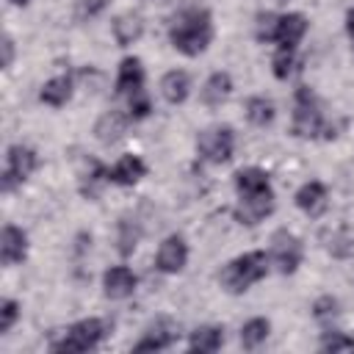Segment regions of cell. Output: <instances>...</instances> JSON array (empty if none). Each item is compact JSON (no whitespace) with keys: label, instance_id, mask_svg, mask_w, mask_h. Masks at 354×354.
<instances>
[{"label":"cell","instance_id":"ba28073f","mask_svg":"<svg viewBox=\"0 0 354 354\" xmlns=\"http://www.w3.org/2000/svg\"><path fill=\"white\" fill-rule=\"evenodd\" d=\"M274 213V191L266 194H252V196H238L235 205V218L246 227H254L260 221H266Z\"/></svg>","mask_w":354,"mask_h":354},{"label":"cell","instance_id":"4fadbf2b","mask_svg":"<svg viewBox=\"0 0 354 354\" xmlns=\"http://www.w3.org/2000/svg\"><path fill=\"white\" fill-rule=\"evenodd\" d=\"M147 174V163L141 160V155H122L111 169H108V183H116V185H136L141 177Z\"/></svg>","mask_w":354,"mask_h":354},{"label":"cell","instance_id":"52a82bcc","mask_svg":"<svg viewBox=\"0 0 354 354\" xmlns=\"http://www.w3.org/2000/svg\"><path fill=\"white\" fill-rule=\"evenodd\" d=\"M36 149H30L28 144H11L6 152V169H3V191H11L14 185H19L22 180H28L36 171Z\"/></svg>","mask_w":354,"mask_h":354},{"label":"cell","instance_id":"ac0fdd59","mask_svg":"<svg viewBox=\"0 0 354 354\" xmlns=\"http://www.w3.org/2000/svg\"><path fill=\"white\" fill-rule=\"evenodd\" d=\"M160 94L169 105H183L191 94V77L183 69H171L160 77Z\"/></svg>","mask_w":354,"mask_h":354},{"label":"cell","instance_id":"d6a6232c","mask_svg":"<svg viewBox=\"0 0 354 354\" xmlns=\"http://www.w3.org/2000/svg\"><path fill=\"white\" fill-rule=\"evenodd\" d=\"M17 318H19V304L14 299H3L0 301V335L11 332V326L17 324Z\"/></svg>","mask_w":354,"mask_h":354},{"label":"cell","instance_id":"e0dca14e","mask_svg":"<svg viewBox=\"0 0 354 354\" xmlns=\"http://www.w3.org/2000/svg\"><path fill=\"white\" fill-rule=\"evenodd\" d=\"M72 94H75V80H72V75H55V77H50V80L41 86L39 100H41L44 105H50V108H61V105H66V102L72 100Z\"/></svg>","mask_w":354,"mask_h":354},{"label":"cell","instance_id":"d590c367","mask_svg":"<svg viewBox=\"0 0 354 354\" xmlns=\"http://www.w3.org/2000/svg\"><path fill=\"white\" fill-rule=\"evenodd\" d=\"M0 47H3V69H8V66H11V61H14V39L6 33Z\"/></svg>","mask_w":354,"mask_h":354},{"label":"cell","instance_id":"ffe728a7","mask_svg":"<svg viewBox=\"0 0 354 354\" xmlns=\"http://www.w3.org/2000/svg\"><path fill=\"white\" fill-rule=\"evenodd\" d=\"M235 191H238V196H252V194L271 191L268 171L260 169V166H246V169L235 171Z\"/></svg>","mask_w":354,"mask_h":354},{"label":"cell","instance_id":"3957f363","mask_svg":"<svg viewBox=\"0 0 354 354\" xmlns=\"http://www.w3.org/2000/svg\"><path fill=\"white\" fill-rule=\"evenodd\" d=\"M102 337H105V321H102V318H80V321H75V324L61 335V340L53 343V351H61V354H80V351L97 348Z\"/></svg>","mask_w":354,"mask_h":354},{"label":"cell","instance_id":"44dd1931","mask_svg":"<svg viewBox=\"0 0 354 354\" xmlns=\"http://www.w3.org/2000/svg\"><path fill=\"white\" fill-rule=\"evenodd\" d=\"M224 346V329L216 326V324H202L191 332L188 337V348L191 351H199V354H210V351H218Z\"/></svg>","mask_w":354,"mask_h":354},{"label":"cell","instance_id":"d4e9b609","mask_svg":"<svg viewBox=\"0 0 354 354\" xmlns=\"http://www.w3.org/2000/svg\"><path fill=\"white\" fill-rule=\"evenodd\" d=\"M271 335V321L268 318H249L243 326H241V346L243 348H257L268 340Z\"/></svg>","mask_w":354,"mask_h":354},{"label":"cell","instance_id":"1f68e13d","mask_svg":"<svg viewBox=\"0 0 354 354\" xmlns=\"http://www.w3.org/2000/svg\"><path fill=\"white\" fill-rule=\"evenodd\" d=\"M321 348H324V351H351V348H354V337H348L346 332L329 329V332H324V337H321Z\"/></svg>","mask_w":354,"mask_h":354},{"label":"cell","instance_id":"f1b7e54d","mask_svg":"<svg viewBox=\"0 0 354 354\" xmlns=\"http://www.w3.org/2000/svg\"><path fill=\"white\" fill-rule=\"evenodd\" d=\"M326 249H329L335 257H351V254H354V235L346 232V230H335V232L326 238Z\"/></svg>","mask_w":354,"mask_h":354},{"label":"cell","instance_id":"8992f818","mask_svg":"<svg viewBox=\"0 0 354 354\" xmlns=\"http://www.w3.org/2000/svg\"><path fill=\"white\" fill-rule=\"evenodd\" d=\"M301 257H304V249H301V241L288 232V230H277L271 235V246H268V260L271 266L279 271V274H293L299 266H301Z\"/></svg>","mask_w":354,"mask_h":354},{"label":"cell","instance_id":"30bf717a","mask_svg":"<svg viewBox=\"0 0 354 354\" xmlns=\"http://www.w3.org/2000/svg\"><path fill=\"white\" fill-rule=\"evenodd\" d=\"M177 332H180V326L171 318H158L144 329V335L133 346V351H163L177 340Z\"/></svg>","mask_w":354,"mask_h":354},{"label":"cell","instance_id":"4316f807","mask_svg":"<svg viewBox=\"0 0 354 354\" xmlns=\"http://www.w3.org/2000/svg\"><path fill=\"white\" fill-rule=\"evenodd\" d=\"M102 183H108V169H102L97 160H88L86 169L80 171V194L83 196H97Z\"/></svg>","mask_w":354,"mask_h":354},{"label":"cell","instance_id":"f546056e","mask_svg":"<svg viewBox=\"0 0 354 354\" xmlns=\"http://www.w3.org/2000/svg\"><path fill=\"white\" fill-rule=\"evenodd\" d=\"M149 111H152V100H149V94L144 88L127 94V116L130 119H147Z\"/></svg>","mask_w":354,"mask_h":354},{"label":"cell","instance_id":"9c48e42d","mask_svg":"<svg viewBox=\"0 0 354 354\" xmlns=\"http://www.w3.org/2000/svg\"><path fill=\"white\" fill-rule=\"evenodd\" d=\"M188 263V243L183 235H169L160 241L158 254H155V266L163 274H180Z\"/></svg>","mask_w":354,"mask_h":354},{"label":"cell","instance_id":"8fae6325","mask_svg":"<svg viewBox=\"0 0 354 354\" xmlns=\"http://www.w3.org/2000/svg\"><path fill=\"white\" fill-rule=\"evenodd\" d=\"M136 285H138V277L133 274V268L127 266H111L105 274H102V293L113 301L119 299H127L136 293Z\"/></svg>","mask_w":354,"mask_h":354},{"label":"cell","instance_id":"7402d4cb","mask_svg":"<svg viewBox=\"0 0 354 354\" xmlns=\"http://www.w3.org/2000/svg\"><path fill=\"white\" fill-rule=\"evenodd\" d=\"M127 122H130V116H124L122 111H108V113H102V116L97 119L94 136H97L102 144H113V141H119V138L124 136Z\"/></svg>","mask_w":354,"mask_h":354},{"label":"cell","instance_id":"6da1fadb","mask_svg":"<svg viewBox=\"0 0 354 354\" xmlns=\"http://www.w3.org/2000/svg\"><path fill=\"white\" fill-rule=\"evenodd\" d=\"M169 41L177 53L183 55H199L210 47L213 41V19L207 8L199 6H188L183 11H177V17L169 25Z\"/></svg>","mask_w":354,"mask_h":354},{"label":"cell","instance_id":"277c9868","mask_svg":"<svg viewBox=\"0 0 354 354\" xmlns=\"http://www.w3.org/2000/svg\"><path fill=\"white\" fill-rule=\"evenodd\" d=\"M326 122H324V113H321V105H318V97L301 86L296 91V102H293V133L299 138H315L321 133H326Z\"/></svg>","mask_w":354,"mask_h":354},{"label":"cell","instance_id":"74e56055","mask_svg":"<svg viewBox=\"0 0 354 354\" xmlns=\"http://www.w3.org/2000/svg\"><path fill=\"white\" fill-rule=\"evenodd\" d=\"M8 3H11V6H17V8H22V6H28L30 0H8Z\"/></svg>","mask_w":354,"mask_h":354},{"label":"cell","instance_id":"484cf974","mask_svg":"<svg viewBox=\"0 0 354 354\" xmlns=\"http://www.w3.org/2000/svg\"><path fill=\"white\" fill-rule=\"evenodd\" d=\"M299 53H296V47H279L277 50V55L271 58V72H274V77H279V80H288V77H293L296 72H299Z\"/></svg>","mask_w":354,"mask_h":354},{"label":"cell","instance_id":"5b68a950","mask_svg":"<svg viewBox=\"0 0 354 354\" xmlns=\"http://www.w3.org/2000/svg\"><path fill=\"white\" fill-rule=\"evenodd\" d=\"M196 152L207 160V163H227L235 152V133L227 124H216L199 133L196 138Z\"/></svg>","mask_w":354,"mask_h":354},{"label":"cell","instance_id":"5bb4252c","mask_svg":"<svg viewBox=\"0 0 354 354\" xmlns=\"http://www.w3.org/2000/svg\"><path fill=\"white\" fill-rule=\"evenodd\" d=\"M329 205V191L321 180H310L296 191V207L304 210L307 216H321Z\"/></svg>","mask_w":354,"mask_h":354},{"label":"cell","instance_id":"9a60e30c","mask_svg":"<svg viewBox=\"0 0 354 354\" xmlns=\"http://www.w3.org/2000/svg\"><path fill=\"white\" fill-rule=\"evenodd\" d=\"M307 33V17L299 11L279 14V28H277V44L279 47H299V41Z\"/></svg>","mask_w":354,"mask_h":354},{"label":"cell","instance_id":"836d02e7","mask_svg":"<svg viewBox=\"0 0 354 354\" xmlns=\"http://www.w3.org/2000/svg\"><path fill=\"white\" fill-rule=\"evenodd\" d=\"M313 315L318 318V321H332L335 315H337V299H332V296H321V299H315L313 301Z\"/></svg>","mask_w":354,"mask_h":354},{"label":"cell","instance_id":"83f0119b","mask_svg":"<svg viewBox=\"0 0 354 354\" xmlns=\"http://www.w3.org/2000/svg\"><path fill=\"white\" fill-rule=\"evenodd\" d=\"M277 28H279V14H271V11L260 14L257 22H254V36H257V41H263V44L277 41Z\"/></svg>","mask_w":354,"mask_h":354},{"label":"cell","instance_id":"d6986e66","mask_svg":"<svg viewBox=\"0 0 354 354\" xmlns=\"http://www.w3.org/2000/svg\"><path fill=\"white\" fill-rule=\"evenodd\" d=\"M230 94H232V77H230V72H213V75L202 83V88H199L202 102L210 105V108L224 105V102L230 100Z\"/></svg>","mask_w":354,"mask_h":354},{"label":"cell","instance_id":"7a4b0ae2","mask_svg":"<svg viewBox=\"0 0 354 354\" xmlns=\"http://www.w3.org/2000/svg\"><path fill=\"white\" fill-rule=\"evenodd\" d=\"M271 271V260L266 252H246L235 260H230L221 274H218V282L227 293H246L252 285H257L266 274Z\"/></svg>","mask_w":354,"mask_h":354},{"label":"cell","instance_id":"e575fe53","mask_svg":"<svg viewBox=\"0 0 354 354\" xmlns=\"http://www.w3.org/2000/svg\"><path fill=\"white\" fill-rule=\"evenodd\" d=\"M105 8H108V0H77V14H80L83 19L100 17Z\"/></svg>","mask_w":354,"mask_h":354},{"label":"cell","instance_id":"4dcf8cb0","mask_svg":"<svg viewBox=\"0 0 354 354\" xmlns=\"http://www.w3.org/2000/svg\"><path fill=\"white\" fill-rule=\"evenodd\" d=\"M138 238H141V230L130 218H122V224H119V252L130 254L138 246Z\"/></svg>","mask_w":354,"mask_h":354},{"label":"cell","instance_id":"8d00e7d4","mask_svg":"<svg viewBox=\"0 0 354 354\" xmlns=\"http://www.w3.org/2000/svg\"><path fill=\"white\" fill-rule=\"evenodd\" d=\"M346 30H348V36H351V41H354V8L346 14Z\"/></svg>","mask_w":354,"mask_h":354},{"label":"cell","instance_id":"cb8c5ba5","mask_svg":"<svg viewBox=\"0 0 354 354\" xmlns=\"http://www.w3.org/2000/svg\"><path fill=\"white\" fill-rule=\"evenodd\" d=\"M246 119L257 127H268L277 119V105L266 94H254L246 100Z\"/></svg>","mask_w":354,"mask_h":354},{"label":"cell","instance_id":"7c38bea8","mask_svg":"<svg viewBox=\"0 0 354 354\" xmlns=\"http://www.w3.org/2000/svg\"><path fill=\"white\" fill-rule=\"evenodd\" d=\"M28 254V232L17 224H6L0 232V260L3 266H17Z\"/></svg>","mask_w":354,"mask_h":354},{"label":"cell","instance_id":"603a6c76","mask_svg":"<svg viewBox=\"0 0 354 354\" xmlns=\"http://www.w3.org/2000/svg\"><path fill=\"white\" fill-rule=\"evenodd\" d=\"M111 30H113V39H116L122 47H127V44H133V41L141 39V33H144V22H141L138 14L127 11V14H119V17L113 19Z\"/></svg>","mask_w":354,"mask_h":354},{"label":"cell","instance_id":"2e32d148","mask_svg":"<svg viewBox=\"0 0 354 354\" xmlns=\"http://www.w3.org/2000/svg\"><path fill=\"white\" fill-rule=\"evenodd\" d=\"M138 88H144V64H141V58L127 55V58H122V64L116 69V91L127 97Z\"/></svg>","mask_w":354,"mask_h":354}]
</instances>
